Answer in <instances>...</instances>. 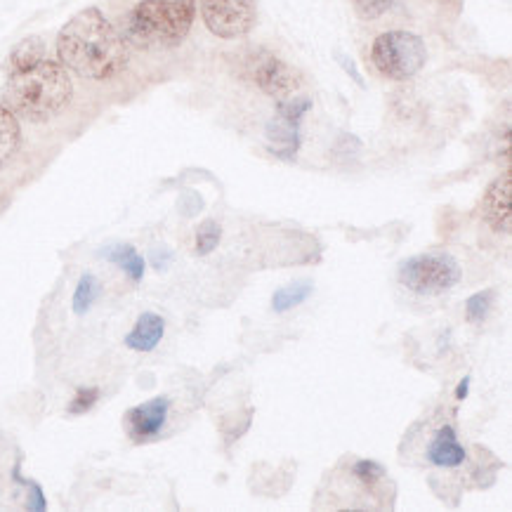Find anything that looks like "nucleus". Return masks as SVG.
Masks as SVG:
<instances>
[{"mask_svg": "<svg viewBox=\"0 0 512 512\" xmlns=\"http://www.w3.org/2000/svg\"><path fill=\"white\" fill-rule=\"evenodd\" d=\"M62 64L90 81H107L128 64V48L121 34L97 8L71 17L57 38Z\"/></svg>", "mask_w": 512, "mask_h": 512, "instance_id": "obj_1", "label": "nucleus"}, {"mask_svg": "<svg viewBox=\"0 0 512 512\" xmlns=\"http://www.w3.org/2000/svg\"><path fill=\"white\" fill-rule=\"evenodd\" d=\"M74 85L64 64L43 59L36 67L12 74L5 85V107L26 121L43 123L55 118L71 102Z\"/></svg>", "mask_w": 512, "mask_h": 512, "instance_id": "obj_2", "label": "nucleus"}, {"mask_svg": "<svg viewBox=\"0 0 512 512\" xmlns=\"http://www.w3.org/2000/svg\"><path fill=\"white\" fill-rule=\"evenodd\" d=\"M196 17V0H142L126 19V38L135 48H175Z\"/></svg>", "mask_w": 512, "mask_h": 512, "instance_id": "obj_3", "label": "nucleus"}, {"mask_svg": "<svg viewBox=\"0 0 512 512\" xmlns=\"http://www.w3.org/2000/svg\"><path fill=\"white\" fill-rule=\"evenodd\" d=\"M371 59L380 76L390 78V81H406V78H413L425 67L428 50H425V43L416 34L387 31L373 43Z\"/></svg>", "mask_w": 512, "mask_h": 512, "instance_id": "obj_4", "label": "nucleus"}, {"mask_svg": "<svg viewBox=\"0 0 512 512\" xmlns=\"http://www.w3.org/2000/svg\"><path fill=\"white\" fill-rule=\"evenodd\" d=\"M399 281L413 293L437 295L461 281V267L446 253H425L399 267Z\"/></svg>", "mask_w": 512, "mask_h": 512, "instance_id": "obj_5", "label": "nucleus"}, {"mask_svg": "<svg viewBox=\"0 0 512 512\" xmlns=\"http://www.w3.org/2000/svg\"><path fill=\"white\" fill-rule=\"evenodd\" d=\"M203 22L215 36L241 38L258 22L255 0H201Z\"/></svg>", "mask_w": 512, "mask_h": 512, "instance_id": "obj_6", "label": "nucleus"}, {"mask_svg": "<svg viewBox=\"0 0 512 512\" xmlns=\"http://www.w3.org/2000/svg\"><path fill=\"white\" fill-rule=\"evenodd\" d=\"M251 74L262 93L277 97V100H286V97L295 95L300 90V85H303L298 71L288 67L284 59H279L267 50H260L258 55H253Z\"/></svg>", "mask_w": 512, "mask_h": 512, "instance_id": "obj_7", "label": "nucleus"}, {"mask_svg": "<svg viewBox=\"0 0 512 512\" xmlns=\"http://www.w3.org/2000/svg\"><path fill=\"white\" fill-rule=\"evenodd\" d=\"M168 409H170L168 397H156V399H152V402L130 409L126 413L128 437L137 444L154 439L161 432L163 425H166Z\"/></svg>", "mask_w": 512, "mask_h": 512, "instance_id": "obj_8", "label": "nucleus"}, {"mask_svg": "<svg viewBox=\"0 0 512 512\" xmlns=\"http://www.w3.org/2000/svg\"><path fill=\"white\" fill-rule=\"evenodd\" d=\"M510 192H512V180H510V175L505 173L487 189V196H484V203H482L484 220H487V225L494 229L496 234L512 232Z\"/></svg>", "mask_w": 512, "mask_h": 512, "instance_id": "obj_9", "label": "nucleus"}, {"mask_svg": "<svg viewBox=\"0 0 512 512\" xmlns=\"http://www.w3.org/2000/svg\"><path fill=\"white\" fill-rule=\"evenodd\" d=\"M428 461L437 468H458L465 463V449L458 444L454 428H442L428 446Z\"/></svg>", "mask_w": 512, "mask_h": 512, "instance_id": "obj_10", "label": "nucleus"}, {"mask_svg": "<svg viewBox=\"0 0 512 512\" xmlns=\"http://www.w3.org/2000/svg\"><path fill=\"white\" fill-rule=\"evenodd\" d=\"M163 331H166V321H163L159 314L154 312H144L133 331L126 336V345L130 350L137 352H152L156 345L161 343Z\"/></svg>", "mask_w": 512, "mask_h": 512, "instance_id": "obj_11", "label": "nucleus"}, {"mask_svg": "<svg viewBox=\"0 0 512 512\" xmlns=\"http://www.w3.org/2000/svg\"><path fill=\"white\" fill-rule=\"evenodd\" d=\"M300 123L288 121V118H277L267 126V140L272 142V152L281 156V159H293L298 152L300 135H298Z\"/></svg>", "mask_w": 512, "mask_h": 512, "instance_id": "obj_12", "label": "nucleus"}, {"mask_svg": "<svg viewBox=\"0 0 512 512\" xmlns=\"http://www.w3.org/2000/svg\"><path fill=\"white\" fill-rule=\"evenodd\" d=\"M43 59H45V43L41 38L38 36L24 38L22 43H17L15 48H12L8 62H5V71H8L10 76L19 74V71L36 67V64L43 62Z\"/></svg>", "mask_w": 512, "mask_h": 512, "instance_id": "obj_13", "label": "nucleus"}, {"mask_svg": "<svg viewBox=\"0 0 512 512\" xmlns=\"http://www.w3.org/2000/svg\"><path fill=\"white\" fill-rule=\"evenodd\" d=\"M102 253H104V258H107L109 262H114V265L121 267L130 279L142 281V277H144V260H142V255L137 253L133 246H130V244H116V246L104 248Z\"/></svg>", "mask_w": 512, "mask_h": 512, "instance_id": "obj_14", "label": "nucleus"}, {"mask_svg": "<svg viewBox=\"0 0 512 512\" xmlns=\"http://www.w3.org/2000/svg\"><path fill=\"white\" fill-rule=\"evenodd\" d=\"M19 140H22V130H19L17 116L5 104H0V166L17 152Z\"/></svg>", "mask_w": 512, "mask_h": 512, "instance_id": "obj_15", "label": "nucleus"}, {"mask_svg": "<svg viewBox=\"0 0 512 512\" xmlns=\"http://www.w3.org/2000/svg\"><path fill=\"white\" fill-rule=\"evenodd\" d=\"M310 295H312L310 281H295V284L279 288V291L274 293L272 307H274V312H288V310H293V307L303 305Z\"/></svg>", "mask_w": 512, "mask_h": 512, "instance_id": "obj_16", "label": "nucleus"}, {"mask_svg": "<svg viewBox=\"0 0 512 512\" xmlns=\"http://www.w3.org/2000/svg\"><path fill=\"white\" fill-rule=\"evenodd\" d=\"M97 295H100V284H97V279L93 274H83L74 293V312L76 314L88 312L90 307L95 305Z\"/></svg>", "mask_w": 512, "mask_h": 512, "instance_id": "obj_17", "label": "nucleus"}, {"mask_svg": "<svg viewBox=\"0 0 512 512\" xmlns=\"http://www.w3.org/2000/svg\"><path fill=\"white\" fill-rule=\"evenodd\" d=\"M220 234H222V229L218 222H213V220L203 222V225L199 227V232H196V255L213 253L220 244Z\"/></svg>", "mask_w": 512, "mask_h": 512, "instance_id": "obj_18", "label": "nucleus"}, {"mask_svg": "<svg viewBox=\"0 0 512 512\" xmlns=\"http://www.w3.org/2000/svg\"><path fill=\"white\" fill-rule=\"evenodd\" d=\"M491 303H494V291H482V293L470 295L468 303H465L468 321H472V324H479V321L487 319V314L491 310Z\"/></svg>", "mask_w": 512, "mask_h": 512, "instance_id": "obj_19", "label": "nucleus"}, {"mask_svg": "<svg viewBox=\"0 0 512 512\" xmlns=\"http://www.w3.org/2000/svg\"><path fill=\"white\" fill-rule=\"evenodd\" d=\"M97 399H100V390L97 387H78L76 390V397L71 399L69 404V413H85L90 411L95 406Z\"/></svg>", "mask_w": 512, "mask_h": 512, "instance_id": "obj_20", "label": "nucleus"}, {"mask_svg": "<svg viewBox=\"0 0 512 512\" xmlns=\"http://www.w3.org/2000/svg\"><path fill=\"white\" fill-rule=\"evenodd\" d=\"M392 8V0H354V10L361 19H376Z\"/></svg>", "mask_w": 512, "mask_h": 512, "instance_id": "obj_21", "label": "nucleus"}, {"mask_svg": "<svg viewBox=\"0 0 512 512\" xmlns=\"http://www.w3.org/2000/svg\"><path fill=\"white\" fill-rule=\"evenodd\" d=\"M352 475L357 477L359 482L373 484V482H378V479L385 477V468L380 463H376V461H359L352 468Z\"/></svg>", "mask_w": 512, "mask_h": 512, "instance_id": "obj_22", "label": "nucleus"}, {"mask_svg": "<svg viewBox=\"0 0 512 512\" xmlns=\"http://www.w3.org/2000/svg\"><path fill=\"white\" fill-rule=\"evenodd\" d=\"M15 477L19 479L17 472H15ZM19 482H22L24 487L29 489V510H34V512H43V510H45V496H43L41 487H38L36 482H31V479H19Z\"/></svg>", "mask_w": 512, "mask_h": 512, "instance_id": "obj_23", "label": "nucleus"}, {"mask_svg": "<svg viewBox=\"0 0 512 512\" xmlns=\"http://www.w3.org/2000/svg\"><path fill=\"white\" fill-rule=\"evenodd\" d=\"M468 387H470V378H463V383L458 385V390H456V397H458V399L468 397Z\"/></svg>", "mask_w": 512, "mask_h": 512, "instance_id": "obj_24", "label": "nucleus"}]
</instances>
